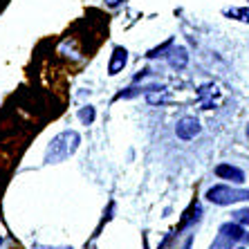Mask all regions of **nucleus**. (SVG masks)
I'll return each mask as SVG.
<instances>
[{
  "label": "nucleus",
  "mask_w": 249,
  "mask_h": 249,
  "mask_svg": "<svg viewBox=\"0 0 249 249\" xmlns=\"http://www.w3.org/2000/svg\"><path fill=\"white\" fill-rule=\"evenodd\" d=\"M79 144H81V137H79V133H74V130H65V133L56 135V137L50 142V146H47L45 162L47 164L63 162V160H68L70 155H74Z\"/></svg>",
  "instance_id": "f257e3e1"
},
{
  "label": "nucleus",
  "mask_w": 249,
  "mask_h": 249,
  "mask_svg": "<svg viewBox=\"0 0 249 249\" xmlns=\"http://www.w3.org/2000/svg\"><path fill=\"white\" fill-rule=\"evenodd\" d=\"M207 200L218 204V207H227V204H236V202H247L249 189H231V186H227V184H215L207 191Z\"/></svg>",
  "instance_id": "f03ea898"
},
{
  "label": "nucleus",
  "mask_w": 249,
  "mask_h": 249,
  "mask_svg": "<svg viewBox=\"0 0 249 249\" xmlns=\"http://www.w3.org/2000/svg\"><path fill=\"white\" fill-rule=\"evenodd\" d=\"M175 135L180 139H184V142L197 137L200 135V122H197L196 117H182L180 122H178V126H175Z\"/></svg>",
  "instance_id": "7ed1b4c3"
},
{
  "label": "nucleus",
  "mask_w": 249,
  "mask_h": 249,
  "mask_svg": "<svg viewBox=\"0 0 249 249\" xmlns=\"http://www.w3.org/2000/svg\"><path fill=\"white\" fill-rule=\"evenodd\" d=\"M215 175H218L220 180H231V182H236V184H243L245 182V173L238 166H231V164H218V166H215Z\"/></svg>",
  "instance_id": "20e7f679"
},
{
  "label": "nucleus",
  "mask_w": 249,
  "mask_h": 249,
  "mask_svg": "<svg viewBox=\"0 0 249 249\" xmlns=\"http://www.w3.org/2000/svg\"><path fill=\"white\" fill-rule=\"evenodd\" d=\"M126 61H128L126 50H124V47H115L110 63H108V72H110V74H119V72L124 70V65H126Z\"/></svg>",
  "instance_id": "39448f33"
},
{
  "label": "nucleus",
  "mask_w": 249,
  "mask_h": 249,
  "mask_svg": "<svg viewBox=\"0 0 249 249\" xmlns=\"http://www.w3.org/2000/svg\"><path fill=\"white\" fill-rule=\"evenodd\" d=\"M168 63H171V68H175V70L186 68V63H189V54H186L184 47H175V50H171V54H168Z\"/></svg>",
  "instance_id": "423d86ee"
},
{
  "label": "nucleus",
  "mask_w": 249,
  "mask_h": 249,
  "mask_svg": "<svg viewBox=\"0 0 249 249\" xmlns=\"http://www.w3.org/2000/svg\"><path fill=\"white\" fill-rule=\"evenodd\" d=\"M233 243H236V240H231V238L227 236V233L218 231V236H215L213 245H211L209 249H231V247H233Z\"/></svg>",
  "instance_id": "0eeeda50"
},
{
  "label": "nucleus",
  "mask_w": 249,
  "mask_h": 249,
  "mask_svg": "<svg viewBox=\"0 0 249 249\" xmlns=\"http://www.w3.org/2000/svg\"><path fill=\"white\" fill-rule=\"evenodd\" d=\"M233 220H236L238 225L249 227V209H238V211H233Z\"/></svg>",
  "instance_id": "6e6552de"
},
{
  "label": "nucleus",
  "mask_w": 249,
  "mask_h": 249,
  "mask_svg": "<svg viewBox=\"0 0 249 249\" xmlns=\"http://www.w3.org/2000/svg\"><path fill=\"white\" fill-rule=\"evenodd\" d=\"M79 117H81V122H83V124H92V119H94V108H92V106L83 108V110L79 112Z\"/></svg>",
  "instance_id": "1a4fd4ad"
},
{
  "label": "nucleus",
  "mask_w": 249,
  "mask_h": 249,
  "mask_svg": "<svg viewBox=\"0 0 249 249\" xmlns=\"http://www.w3.org/2000/svg\"><path fill=\"white\" fill-rule=\"evenodd\" d=\"M229 16H238L240 20L249 23V9H231V12H229Z\"/></svg>",
  "instance_id": "9d476101"
},
{
  "label": "nucleus",
  "mask_w": 249,
  "mask_h": 249,
  "mask_svg": "<svg viewBox=\"0 0 249 249\" xmlns=\"http://www.w3.org/2000/svg\"><path fill=\"white\" fill-rule=\"evenodd\" d=\"M34 249H70V247H41V245H36Z\"/></svg>",
  "instance_id": "9b49d317"
},
{
  "label": "nucleus",
  "mask_w": 249,
  "mask_h": 249,
  "mask_svg": "<svg viewBox=\"0 0 249 249\" xmlns=\"http://www.w3.org/2000/svg\"><path fill=\"white\" fill-rule=\"evenodd\" d=\"M191 245H193V238H189V240L184 243V247H182V249H191Z\"/></svg>",
  "instance_id": "f8f14e48"
},
{
  "label": "nucleus",
  "mask_w": 249,
  "mask_h": 249,
  "mask_svg": "<svg viewBox=\"0 0 249 249\" xmlns=\"http://www.w3.org/2000/svg\"><path fill=\"white\" fill-rule=\"evenodd\" d=\"M106 2H108V5H110V7H117V5H119V2H122V0H106Z\"/></svg>",
  "instance_id": "ddd939ff"
},
{
  "label": "nucleus",
  "mask_w": 249,
  "mask_h": 249,
  "mask_svg": "<svg viewBox=\"0 0 249 249\" xmlns=\"http://www.w3.org/2000/svg\"><path fill=\"white\" fill-rule=\"evenodd\" d=\"M247 137H249V126H247Z\"/></svg>",
  "instance_id": "4468645a"
},
{
  "label": "nucleus",
  "mask_w": 249,
  "mask_h": 249,
  "mask_svg": "<svg viewBox=\"0 0 249 249\" xmlns=\"http://www.w3.org/2000/svg\"><path fill=\"white\" fill-rule=\"evenodd\" d=\"M245 238H247V240H249V236H247V233H245Z\"/></svg>",
  "instance_id": "2eb2a0df"
},
{
  "label": "nucleus",
  "mask_w": 249,
  "mask_h": 249,
  "mask_svg": "<svg viewBox=\"0 0 249 249\" xmlns=\"http://www.w3.org/2000/svg\"><path fill=\"white\" fill-rule=\"evenodd\" d=\"M0 243H2V236H0Z\"/></svg>",
  "instance_id": "dca6fc26"
},
{
  "label": "nucleus",
  "mask_w": 249,
  "mask_h": 249,
  "mask_svg": "<svg viewBox=\"0 0 249 249\" xmlns=\"http://www.w3.org/2000/svg\"><path fill=\"white\" fill-rule=\"evenodd\" d=\"M243 249H245V247H243Z\"/></svg>",
  "instance_id": "f3484780"
}]
</instances>
